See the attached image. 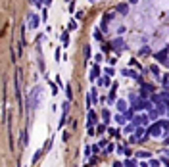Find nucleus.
Segmentation results:
<instances>
[{
    "mask_svg": "<svg viewBox=\"0 0 169 167\" xmlns=\"http://www.w3.org/2000/svg\"><path fill=\"white\" fill-rule=\"evenodd\" d=\"M77 21H71V23H69V27H67V31H75V29H77Z\"/></svg>",
    "mask_w": 169,
    "mask_h": 167,
    "instance_id": "35",
    "label": "nucleus"
},
{
    "mask_svg": "<svg viewBox=\"0 0 169 167\" xmlns=\"http://www.w3.org/2000/svg\"><path fill=\"white\" fill-rule=\"evenodd\" d=\"M113 150H115V148H113V144H110V142H108V146L104 148V154H111Z\"/></svg>",
    "mask_w": 169,
    "mask_h": 167,
    "instance_id": "32",
    "label": "nucleus"
},
{
    "mask_svg": "<svg viewBox=\"0 0 169 167\" xmlns=\"http://www.w3.org/2000/svg\"><path fill=\"white\" fill-rule=\"evenodd\" d=\"M106 75L113 77V75H115V67H113V65H108V67H106Z\"/></svg>",
    "mask_w": 169,
    "mask_h": 167,
    "instance_id": "27",
    "label": "nucleus"
},
{
    "mask_svg": "<svg viewBox=\"0 0 169 167\" xmlns=\"http://www.w3.org/2000/svg\"><path fill=\"white\" fill-rule=\"evenodd\" d=\"M121 133H123V131H119V129H113V127H108V135H110V136H115V138H117V136L121 135Z\"/></svg>",
    "mask_w": 169,
    "mask_h": 167,
    "instance_id": "20",
    "label": "nucleus"
},
{
    "mask_svg": "<svg viewBox=\"0 0 169 167\" xmlns=\"http://www.w3.org/2000/svg\"><path fill=\"white\" fill-rule=\"evenodd\" d=\"M39 92H40L39 87H35V89L29 92V96H27V106H29V109H35V108H37V104H39V100H37Z\"/></svg>",
    "mask_w": 169,
    "mask_h": 167,
    "instance_id": "1",
    "label": "nucleus"
},
{
    "mask_svg": "<svg viewBox=\"0 0 169 167\" xmlns=\"http://www.w3.org/2000/svg\"><path fill=\"white\" fill-rule=\"evenodd\" d=\"M129 2H131V4H137V2H138V0H129Z\"/></svg>",
    "mask_w": 169,
    "mask_h": 167,
    "instance_id": "42",
    "label": "nucleus"
},
{
    "mask_svg": "<svg viewBox=\"0 0 169 167\" xmlns=\"http://www.w3.org/2000/svg\"><path fill=\"white\" fill-rule=\"evenodd\" d=\"M150 54H152V50H150L148 46H144V48L138 50V56H150Z\"/></svg>",
    "mask_w": 169,
    "mask_h": 167,
    "instance_id": "24",
    "label": "nucleus"
},
{
    "mask_svg": "<svg viewBox=\"0 0 169 167\" xmlns=\"http://www.w3.org/2000/svg\"><path fill=\"white\" fill-rule=\"evenodd\" d=\"M115 121L123 127V125H127V121H129V117L125 115V111H119V115H115Z\"/></svg>",
    "mask_w": 169,
    "mask_h": 167,
    "instance_id": "11",
    "label": "nucleus"
},
{
    "mask_svg": "<svg viewBox=\"0 0 169 167\" xmlns=\"http://www.w3.org/2000/svg\"><path fill=\"white\" fill-rule=\"evenodd\" d=\"M94 39H96V40H100V42L104 40V39H102V33L98 31V29H96V31H94Z\"/></svg>",
    "mask_w": 169,
    "mask_h": 167,
    "instance_id": "36",
    "label": "nucleus"
},
{
    "mask_svg": "<svg viewBox=\"0 0 169 167\" xmlns=\"http://www.w3.org/2000/svg\"><path fill=\"white\" fill-rule=\"evenodd\" d=\"M115 106H117V109H119V111H127V109H129L127 102H125V100H121V98H119V100L115 102Z\"/></svg>",
    "mask_w": 169,
    "mask_h": 167,
    "instance_id": "16",
    "label": "nucleus"
},
{
    "mask_svg": "<svg viewBox=\"0 0 169 167\" xmlns=\"http://www.w3.org/2000/svg\"><path fill=\"white\" fill-rule=\"evenodd\" d=\"M83 52H84V58H91L92 50H91V46H89V44H87V46H84V48H83Z\"/></svg>",
    "mask_w": 169,
    "mask_h": 167,
    "instance_id": "30",
    "label": "nucleus"
},
{
    "mask_svg": "<svg viewBox=\"0 0 169 167\" xmlns=\"http://www.w3.org/2000/svg\"><path fill=\"white\" fill-rule=\"evenodd\" d=\"M89 163H91V165H94V163H98V158H96V156H91V160H89Z\"/></svg>",
    "mask_w": 169,
    "mask_h": 167,
    "instance_id": "38",
    "label": "nucleus"
},
{
    "mask_svg": "<svg viewBox=\"0 0 169 167\" xmlns=\"http://www.w3.org/2000/svg\"><path fill=\"white\" fill-rule=\"evenodd\" d=\"M110 42H111V48H113L117 54H119L121 50H125V40L123 39H111Z\"/></svg>",
    "mask_w": 169,
    "mask_h": 167,
    "instance_id": "5",
    "label": "nucleus"
},
{
    "mask_svg": "<svg viewBox=\"0 0 169 167\" xmlns=\"http://www.w3.org/2000/svg\"><path fill=\"white\" fill-rule=\"evenodd\" d=\"M158 115H160V111H158V109H152V108L148 109V117H150V121H156Z\"/></svg>",
    "mask_w": 169,
    "mask_h": 167,
    "instance_id": "18",
    "label": "nucleus"
},
{
    "mask_svg": "<svg viewBox=\"0 0 169 167\" xmlns=\"http://www.w3.org/2000/svg\"><path fill=\"white\" fill-rule=\"evenodd\" d=\"M96 102H100V98H98V92H96V89H91V92L87 94V106L91 108L92 104H96Z\"/></svg>",
    "mask_w": 169,
    "mask_h": 167,
    "instance_id": "4",
    "label": "nucleus"
},
{
    "mask_svg": "<svg viewBox=\"0 0 169 167\" xmlns=\"http://www.w3.org/2000/svg\"><path fill=\"white\" fill-rule=\"evenodd\" d=\"M46 17H48V12H46V8H44V10H42V19L46 21Z\"/></svg>",
    "mask_w": 169,
    "mask_h": 167,
    "instance_id": "40",
    "label": "nucleus"
},
{
    "mask_svg": "<svg viewBox=\"0 0 169 167\" xmlns=\"http://www.w3.org/2000/svg\"><path fill=\"white\" fill-rule=\"evenodd\" d=\"M167 156H169V150H167Z\"/></svg>",
    "mask_w": 169,
    "mask_h": 167,
    "instance_id": "43",
    "label": "nucleus"
},
{
    "mask_svg": "<svg viewBox=\"0 0 169 167\" xmlns=\"http://www.w3.org/2000/svg\"><path fill=\"white\" fill-rule=\"evenodd\" d=\"M98 87H111V77H110V75L100 77V79H98Z\"/></svg>",
    "mask_w": 169,
    "mask_h": 167,
    "instance_id": "12",
    "label": "nucleus"
},
{
    "mask_svg": "<svg viewBox=\"0 0 169 167\" xmlns=\"http://www.w3.org/2000/svg\"><path fill=\"white\" fill-rule=\"evenodd\" d=\"M117 152H119V154H125V156H131V148L127 146V144H123V142H121V144L117 146Z\"/></svg>",
    "mask_w": 169,
    "mask_h": 167,
    "instance_id": "15",
    "label": "nucleus"
},
{
    "mask_svg": "<svg viewBox=\"0 0 169 167\" xmlns=\"http://www.w3.org/2000/svg\"><path fill=\"white\" fill-rule=\"evenodd\" d=\"M104 133H108V125H106V123H100L96 127V135H104Z\"/></svg>",
    "mask_w": 169,
    "mask_h": 167,
    "instance_id": "19",
    "label": "nucleus"
},
{
    "mask_svg": "<svg viewBox=\"0 0 169 167\" xmlns=\"http://www.w3.org/2000/svg\"><path fill=\"white\" fill-rule=\"evenodd\" d=\"M131 65H137V69H140V65H138V62H137V58H131V62H129Z\"/></svg>",
    "mask_w": 169,
    "mask_h": 167,
    "instance_id": "37",
    "label": "nucleus"
},
{
    "mask_svg": "<svg viewBox=\"0 0 169 167\" xmlns=\"http://www.w3.org/2000/svg\"><path fill=\"white\" fill-rule=\"evenodd\" d=\"M27 142H29V136H27V131H21V144L27 146Z\"/></svg>",
    "mask_w": 169,
    "mask_h": 167,
    "instance_id": "26",
    "label": "nucleus"
},
{
    "mask_svg": "<svg viewBox=\"0 0 169 167\" xmlns=\"http://www.w3.org/2000/svg\"><path fill=\"white\" fill-rule=\"evenodd\" d=\"M115 12L121 13V15H127V12H129V6H127V2H119L115 6Z\"/></svg>",
    "mask_w": 169,
    "mask_h": 167,
    "instance_id": "9",
    "label": "nucleus"
},
{
    "mask_svg": "<svg viewBox=\"0 0 169 167\" xmlns=\"http://www.w3.org/2000/svg\"><path fill=\"white\" fill-rule=\"evenodd\" d=\"M65 92H67V100H71V98H73V92H71V87H69V85L65 87Z\"/></svg>",
    "mask_w": 169,
    "mask_h": 167,
    "instance_id": "34",
    "label": "nucleus"
},
{
    "mask_svg": "<svg viewBox=\"0 0 169 167\" xmlns=\"http://www.w3.org/2000/svg\"><path fill=\"white\" fill-rule=\"evenodd\" d=\"M137 158H152V154H150V152H144V150H140V152H137Z\"/></svg>",
    "mask_w": 169,
    "mask_h": 167,
    "instance_id": "28",
    "label": "nucleus"
},
{
    "mask_svg": "<svg viewBox=\"0 0 169 167\" xmlns=\"http://www.w3.org/2000/svg\"><path fill=\"white\" fill-rule=\"evenodd\" d=\"M148 121H150L148 113H140V115H135V117H133V123H135V125H146Z\"/></svg>",
    "mask_w": 169,
    "mask_h": 167,
    "instance_id": "8",
    "label": "nucleus"
},
{
    "mask_svg": "<svg viewBox=\"0 0 169 167\" xmlns=\"http://www.w3.org/2000/svg\"><path fill=\"white\" fill-rule=\"evenodd\" d=\"M162 87L163 90H169V75H162Z\"/></svg>",
    "mask_w": 169,
    "mask_h": 167,
    "instance_id": "22",
    "label": "nucleus"
},
{
    "mask_svg": "<svg viewBox=\"0 0 169 167\" xmlns=\"http://www.w3.org/2000/svg\"><path fill=\"white\" fill-rule=\"evenodd\" d=\"M135 129H137L135 123H127V125H123V135H131V133H135Z\"/></svg>",
    "mask_w": 169,
    "mask_h": 167,
    "instance_id": "14",
    "label": "nucleus"
},
{
    "mask_svg": "<svg viewBox=\"0 0 169 167\" xmlns=\"http://www.w3.org/2000/svg\"><path fill=\"white\" fill-rule=\"evenodd\" d=\"M62 42H64V46L69 44V31H64V33H62Z\"/></svg>",
    "mask_w": 169,
    "mask_h": 167,
    "instance_id": "23",
    "label": "nucleus"
},
{
    "mask_svg": "<svg viewBox=\"0 0 169 167\" xmlns=\"http://www.w3.org/2000/svg\"><path fill=\"white\" fill-rule=\"evenodd\" d=\"M35 6L40 8V6H42V0H35Z\"/></svg>",
    "mask_w": 169,
    "mask_h": 167,
    "instance_id": "41",
    "label": "nucleus"
},
{
    "mask_svg": "<svg viewBox=\"0 0 169 167\" xmlns=\"http://www.w3.org/2000/svg\"><path fill=\"white\" fill-rule=\"evenodd\" d=\"M167 48H163V50H160V52H154L152 56L160 62V64H163V65H169V54H167Z\"/></svg>",
    "mask_w": 169,
    "mask_h": 167,
    "instance_id": "3",
    "label": "nucleus"
},
{
    "mask_svg": "<svg viewBox=\"0 0 169 167\" xmlns=\"http://www.w3.org/2000/svg\"><path fill=\"white\" fill-rule=\"evenodd\" d=\"M98 79H100V65L92 64V69L89 73V81H98Z\"/></svg>",
    "mask_w": 169,
    "mask_h": 167,
    "instance_id": "6",
    "label": "nucleus"
},
{
    "mask_svg": "<svg viewBox=\"0 0 169 167\" xmlns=\"http://www.w3.org/2000/svg\"><path fill=\"white\" fill-rule=\"evenodd\" d=\"M160 161H162V165H167L169 167V156H167V158H162Z\"/></svg>",
    "mask_w": 169,
    "mask_h": 167,
    "instance_id": "39",
    "label": "nucleus"
},
{
    "mask_svg": "<svg viewBox=\"0 0 169 167\" xmlns=\"http://www.w3.org/2000/svg\"><path fill=\"white\" fill-rule=\"evenodd\" d=\"M148 71L154 75V77H162V73H160V67H158V65H150Z\"/></svg>",
    "mask_w": 169,
    "mask_h": 167,
    "instance_id": "17",
    "label": "nucleus"
},
{
    "mask_svg": "<svg viewBox=\"0 0 169 167\" xmlns=\"http://www.w3.org/2000/svg\"><path fill=\"white\" fill-rule=\"evenodd\" d=\"M42 152H44V150H37V152H35V156H33V163H37V161H39V158H40Z\"/></svg>",
    "mask_w": 169,
    "mask_h": 167,
    "instance_id": "31",
    "label": "nucleus"
},
{
    "mask_svg": "<svg viewBox=\"0 0 169 167\" xmlns=\"http://www.w3.org/2000/svg\"><path fill=\"white\" fill-rule=\"evenodd\" d=\"M123 165H125V167H135V165H138V161L133 160V158H127V160L123 161Z\"/></svg>",
    "mask_w": 169,
    "mask_h": 167,
    "instance_id": "21",
    "label": "nucleus"
},
{
    "mask_svg": "<svg viewBox=\"0 0 169 167\" xmlns=\"http://www.w3.org/2000/svg\"><path fill=\"white\" fill-rule=\"evenodd\" d=\"M148 165H150V167H158V165H162V161H158V160H152V158H150Z\"/></svg>",
    "mask_w": 169,
    "mask_h": 167,
    "instance_id": "33",
    "label": "nucleus"
},
{
    "mask_svg": "<svg viewBox=\"0 0 169 167\" xmlns=\"http://www.w3.org/2000/svg\"><path fill=\"white\" fill-rule=\"evenodd\" d=\"M87 135H89V136L96 135V129H94V125H87Z\"/></svg>",
    "mask_w": 169,
    "mask_h": 167,
    "instance_id": "29",
    "label": "nucleus"
},
{
    "mask_svg": "<svg viewBox=\"0 0 169 167\" xmlns=\"http://www.w3.org/2000/svg\"><path fill=\"white\" fill-rule=\"evenodd\" d=\"M110 50H111V42H102V52L110 54Z\"/></svg>",
    "mask_w": 169,
    "mask_h": 167,
    "instance_id": "25",
    "label": "nucleus"
},
{
    "mask_svg": "<svg viewBox=\"0 0 169 167\" xmlns=\"http://www.w3.org/2000/svg\"><path fill=\"white\" fill-rule=\"evenodd\" d=\"M31 23H29V27H31V29H37V27L40 25V17L39 15H37V13H31Z\"/></svg>",
    "mask_w": 169,
    "mask_h": 167,
    "instance_id": "10",
    "label": "nucleus"
},
{
    "mask_svg": "<svg viewBox=\"0 0 169 167\" xmlns=\"http://www.w3.org/2000/svg\"><path fill=\"white\" fill-rule=\"evenodd\" d=\"M162 129H163L162 121H154V123H152V125H150L148 129H146V133H148L150 136H154V138H158V136L162 135Z\"/></svg>",
    "mask_w": 169,
    "mask_h": 167,
    "instance_id": "2",
    "label": "nucleus"
},
{
    "mask_svg": "<svg viewBox=\"0 0 169 167\" xmlns=\"http://www.w3.org/2000/svg\"><path fill=\"white\" fill-rule=\"evenodd\" d=\"M98 123V113L94 109L89 108V113H87V125H96Z\"/></svg>",
    "mask_w": 169,
    "mask_h": 167,
    "instance_id": "7",
    "label": "nucleus"
},
{
    "mask_svg": "<svg viewBox=\"0 0 169 167\" xmlns=\"http://www.w3.org/2000/svg\"><path fill=\"white\" fill-rule=\"evenodd\" d=\"M100 115H102V121H104L106 123V125H108V123H110L111 121V111H110V109H102V113H100Z\"/></svg>",
    "mask_w": 169,
    "mask_h": 167,
    "instance_id": "13",
    "label": "nucleus"
}]
</instances>
